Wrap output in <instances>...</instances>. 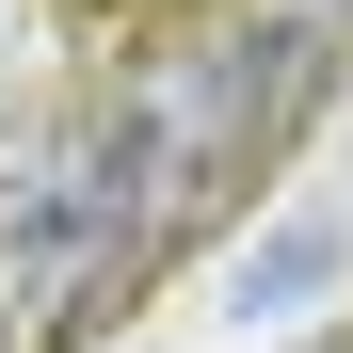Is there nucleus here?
<instances>
[{
    "mask_svg": "<svg viewBox=\"0 0 353 353\" xmlns=\"http://www.w3.org/2000/svg\"><path fill=\"white\" fill-rule=\"evenodd\" d=\"M145 273H161V193H145L112 112H81L48 161L0 176V321H17V353H81Z\"/></svg>",
    "mask_w": 353,
    "mask_h": 353,
    "instance_id": "f257e3e1",
    "label": "nucleus"
},
{
    "mask_svg": "<svg viewBox=\"0 0 353 353\" xmlns=\"http://www.w3.org/2000/svg\"><path fill=\"white\" fill-rule=\"evenodd\" d=\"M337 81V48L321 17H289V32H193V48H161V65L112 97V129H129L145 161V193H161V241H193V225L241 193V176L305 129V97Z\"/></svg>",
    "mask_w": 353,
    "mask_h": 353,
    "instance_id": "f03ea898",
    "label": "nucleus"
},
{
    "mask_svg": "<svg viewBox=\"0 0 353 353\" xmlns=\"http://www.w3.org/2000/svg\"><path fill=\"white\" fill-rule=\"evenodd\" d=\"M321 273H337V225H273V241L241 257V321H257V305H305Z\"/></svg>",
    "mask_w": 353,
    "mask_h": 353,
    "instance_id": "7ed1b4c3",
    "label": "nucleus"
},
{
    "mask_svg": "<svg viewBox=\"0 0 353 353\" xmlns=\"http://www.w3.org/2000/svg\"><path fill=\"white\" fill-rule=\"evenodd\" d=\"M0 353H17V321H0Z\"/></svg>",
    "mask_w": 353,
    "mask_h": 353,
    "instance_id": "20e7f679",
    "label": "nucleus"
}]
</instances>
